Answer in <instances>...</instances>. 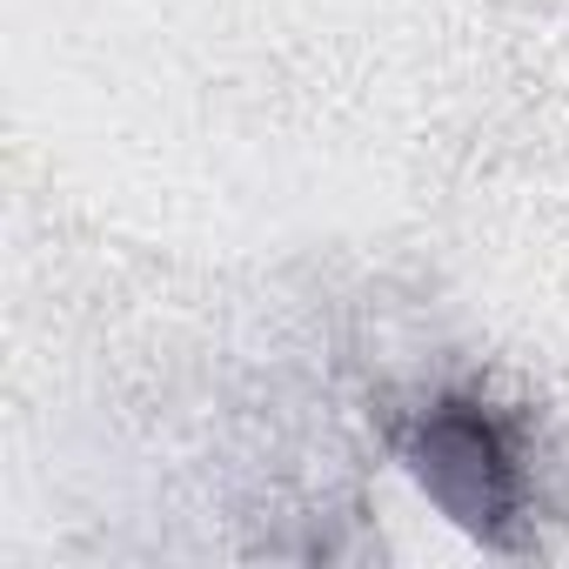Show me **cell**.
Segmentation results:
<instances>
[{"mask_svg": "<svg viewBox=\"0 0 569 569\" xmlns=\"http://www.w3.org/2000/svg\"><path fill=\"white\" fill-rule=\"evenodd\" d=\"M396 462L416 496L476 549L516 556L529 536V449L482 389H436L396 422Z\"/></svg>", "mask_w": 569, "mask_h": 569, "instance_id": "obj_1", "label": "cell"}]
</instances>
